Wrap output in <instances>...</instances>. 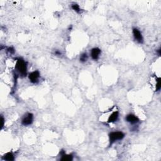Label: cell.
Masks as SVG:
<instances>
[{
	"label": "cell",
	"instance_id": "cell-1",
	"mask_svg": "<svg viewBox=\"0 0 161 161\" xmlns=\"http://www.w3.org/2000/svg\"><path fill=\"white\" fill-rule=\"evenodd\" d=\"M16 69L18 71L20 74L22 76H25L27 74V64L23 60L18 59L16 62Z\"/></svg>",
	"mask_w": 161,
	"mask_h": 161
},
{
	"label": "cell",
	"instance_id": "cell-2",
	"mask_svg": "<svg viewBox=\"0 0 161 161\" xmlns=\"http://www.w3.org/2000/svg\"><path fill=\"white\" fill-rule=\"evenodd\" d=\"M109 136H110V144L111 145L115 141L123 139V137H125V135L122 131H115V132L111 133Z\"/></svg>",
	"mask_w": 161,
	"mask_h": 161
},
{
	"label": "cell",
	"instance_id": "cell-3",
	"mask_svg": "<svg viewBox=\"0 0 161 161\" xmlns=\"http://www.w3.org/2000/svg\"><path fill=\"white\" fill-rule=\"evenodd\" d=\"M33 122V115L32 113H27L22 119V125L27 126L32 124Z\"/></svg>",
	"mask_w": 161,
	"mask_h": 161
},
{
	"label": "cell",
	"instance_id": "cell-4",
	"mask_svg": "<svg viewBox=\"0 0 161 161\" xmlns=\"http://www.w3.org/2000/svg\"><path fill=\"white\" fill-rule=\"evenodd\" d=\"M40 76V73L38 71L36 70V71H34V72H32L29 74V79L30 80V81L33 83H37L38 81V79L39 78Z\"/></svg>",
	"mask_w": 161,
	"mask_h": 161
},
{
	"label": "cell",
	"instance_id": "cell-5",
	"mask_svg": "<svg viewBox=\"0 0 161 161\" xmlns=\"http://www.w3.org/2000/svg\"><path fill=\"white\" fill-rule=\"evenodd\" d=\"M133 33L134 38H135V39L137 42H138L139 43H142V42H143V37H142V35L138 29H133Z\"/></svg>",
	"mask_w": 161,
	"mask_h": 161
},
{
	"label": "cell",
	"instance_id": "cell-6",
	"mask_svg": "<svg viewBox=\"0 0 161 161\" xmlns=\"http://www.w3.org/2000/svg\"><path fill=\"white\" fill-rule=\"evenodd\" d=\"M101 53V50L100 49H98V48H94L91 50V57L93 58V59L94 60H97L99 57V54H100Z\"/></svg>",
	"mask_w": 161,
	"mask_h": 161
},
{
	"label": "cell",
	"instance_id": "cell-7",
	"mask_svg": "<svg viewBox=\"0 0 161 161\" xmlns=\"http://www.w3.org/2000/svg\"><path fill=\"white\" fill-rule=\"evenodd\" d=\"M126 120L128 122L131 123V124L137 123V122H138V121H139L138 118L133 115H129L127 117Z\"/></svg>",
	"mask_w": 161,
	"mask_h": 161
},
{
	"label": "cell",
	"instance_id": "cell-8",
	"mask_svg": "<svg viewBox=\"0 0 161 161\" xmlns=\"http://www.w3.org/2000/svg\"><path fill=\"white\" fill-rule=\"evenodd\" d=\"M118 118V111H115V112L113 113L110 117H109L108 121V123H113V122H115V121H117V119Z\"/></svg>",
	"mask_w": 161,
	"mask_h": 161
},
{
	"label": "cell",
	"instance_id": "cell-9",
	"mask_svg": "<svg viewBox=\"0 0 161 161\" xmlns=\"http://www.w3.org/2000/svg\"><path fill=\"white\" fill-rule=\"evenodd\" d=\"M3 159L6 160L8 161H11L14 160V156L13 155L12 153L8 152V153L6 154L3 157Z\"/></svg>",
	"mask_w": 161,
	"mask_h": 161
},
{
	"label": "cell",
	"instance_id": "cell-10",
	"mask_svg": "<svg viewBox=\"0 0 161 161\" xmlns=\"http://www.w3.org/2000/svg\"><path fill=\"white\" fill-rule=\"evenodd\" d=\"M72 159H73V157H72V155L63 154L62 155V158H61V161H72Z\"/></svg>",
	"mask_w": 161,
	"mask_h": 161
},
{
	"label": "cell",
	"instance_id": "cell-11",
	"mask_svg": "<svg viewBox=\"0 0 161 161\" xmlns=\"http://www.w3.org/2000/svg\"><path fill=\"white\" fill-rule=\"evenodd\" d=\"M72 8L75 11H76L77 13H80L81 12V9H80L79 6L78 4H74L72 5Z\"/></svg>",
	"mask_w": 161,
	"mask_h": 161
},
{
	"label": "cell",
	"instance_id": "cell-12",
	"mask_svg": "<svg viewBox=\"0 0 161 161\" xmlns=\"http://www.w3.org/2000/svg\"><path fill=\"white\" fill-rule=\"evenodd\" d=\"M88 59V56L86 54H83L80 57V61L82 62H84L87 61Z\"/></svg>",
	"mask_w": 161,
	"mask_h": 161
},
{
	"label": "cell",
	"instance_id": "cell-13",
	"mask_svg": "<svg viewBox=\"0 0 161 161\" xmlns=\"http://www.w3.org/2000/svg\"><path fill=\"white\" fill-rule=\"evenodd\" d=\"M161 78H158V79H157V84H156V90H157V91L160 90V89H161Z\"/></svg>",
	"mask_w": 161,
	"mask_h": 161
},
{
	"label": "cell",
	"instance_id": "cell-14",
	"mask_svg": "<svg viewBox=\"0 0 161 161\" xmlns=\"http://www.w3.org/2000/svg\"><path fill=\"white\" fill-rule=\"evenodd\" d=\"M7 51H8V52H9L10 54H14V52H15V50H14L13 48L12 47H9L8 49H7Z\"/></svg>",
	"mask_w": 161,
	"mask_h": 161
},
{
	"label": "cell",
	"instance_id": "cell-15",
	"mask_svg": "<svg viewBox=\"0 0 161 161\" xmlns=\"http://www.w3.org/2000/svg\"><path fill=\"white\" fill-rule=\"evenodd\" d=\"M3 126H4V118L1 116V128H3Z\"/></svg>",
	"mask_w": 161,
	"mask_h": 161
},
{
	"label": "cell",
	"instance_id": "cell-16",
	"mask_svg": "<svg viewBox=\"0 0 161 161\" xmlns=\"http://www.w3.org/2000/svg\"><path fill=\"white\" fill-rule=\"evenodd\" d=\"M56 54L58 55V56H60V55L61 54V53L60 52H59V51H56Z\"/></svg>",
	"mask_w": 161,
	"mask_h": 161
}]
</instances>
